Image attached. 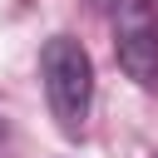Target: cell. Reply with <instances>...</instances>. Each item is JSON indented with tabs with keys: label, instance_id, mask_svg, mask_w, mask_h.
I'll return each instance as SVG.
<instances>
[{
	"label": "cell",
	"instance_id": "7a4b0ae2",
	"mask_svg": "<svg viewBox=\"0 0 158 158\" xmlns=\"http://www.w3.org/2000/svg\"><path fill=\"white\" fill-rule=\"evenodd\" d=\"M114 49H118L123 74H128L138 89H153V94H158V25H153L148 15H123Z\"/></svg>",
	"mask_w": 158,
	"mask_h": 158
},
{
	"label": "cell",
	"instance_id": "6da1fadb",
	"mask_svg": "<svg viewBox=\"0 0 158 158\" xmlns=\"http://www.w3.org/2000/svg\"><path fill=\"white\" fill-rule=\"evenodd\" d=\"M40 79H44V99L49 114L59 123V133L79 138L94 109V59L74 35H49L40 49Z\"/></svg>",
	"mask_w": 158,
	"mask_h": 158
}]
</instances>
